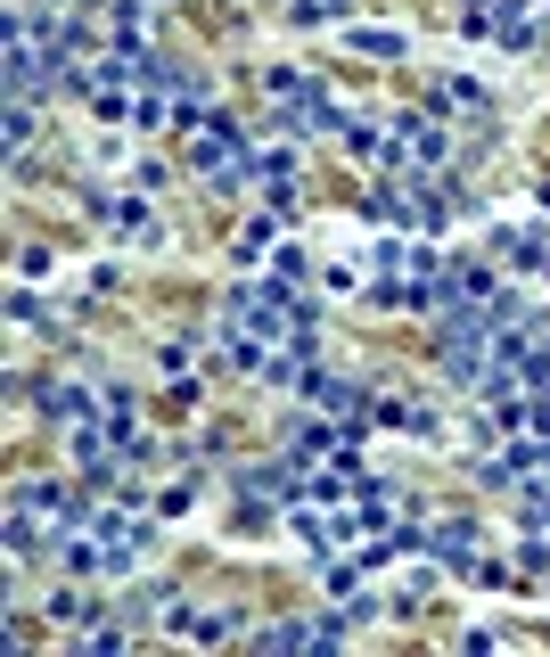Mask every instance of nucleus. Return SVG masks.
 Wrapping results in <instances>:
<instances>
[{"mask_svg": "<svg viewBox=\"0 0 550 657\" xmlns=\"http://www.w3.org/2000/svg\"><path fill=\"white\" fill-rule=\"evenodd\" d=\"M427 551H436V559H468V551H477V526H468V518L427 526Z\"/></svg>", "mask_w": 550, "mask_h": 657, "instance_id": "obj_2", "label": "nucleus"}, {"mask_svg": "<svg viewBox=\"0 0 550 657\" xmlns=\"http://www.w3.org/2000/svg\"><path fill=\"white\" fill-rule=\"evenodd\" d=\"M443 149H452V140H443L436 115H411V124H403V149H395V156H403V165H436Z\"/></svg>", "mask_w": 550, "mask_h": 657, "instance_id": "obj_1", "label": "nucleus"}, {"mask_svg": "<svg viewBox=\"0 0 550 657\" xmlns=\"http://www.w3.org/2000/svg\"><path fill=\"white\" fill-rule=\"evenodd\" d=\"M25 140H34V115H25V99H9V156H25Z\"/></svg>", "mask_w": 550, "mask_h": 657, "instance_id": "obj_4", "label": "nucleus"}, {"mask_svg": "<svg viewBox=\"0 0 550 657\" xmlns=\"http://www.w3.org/2000/svg\"><path fill=\"white\" fill-rule=\"evenodd\" d=\"M41 412H50V419H83V412H91V394H83V387H41Z\"/></svg>", "mask_w": 550, "mask_h": 657, "instance_id": "obj_3", "label": "nucleus"}]
</instances>
